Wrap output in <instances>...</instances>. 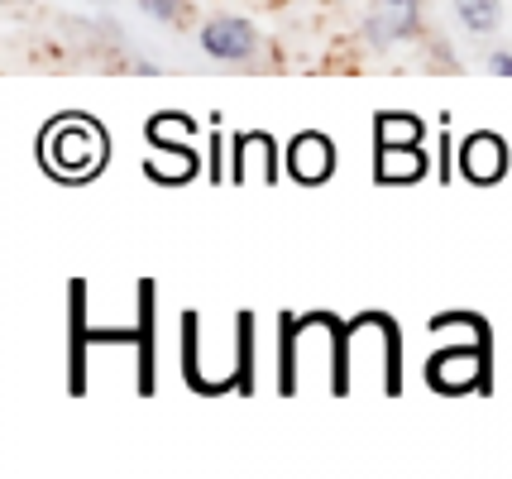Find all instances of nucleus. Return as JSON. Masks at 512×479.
<instances>
[{
	"label": "nucleus",
	"mask_w": 512,
	"mask_h": 479,
	"mask_svg": "<svg viewBox=\"0 0 512 479\" xmlns=\"http://www.w3.org/2000/svg\"><path fill=\"white\" fill-rule=\"evenodd\" d=\"M182 5H187V0H139V10H144V15H154V20H178L182 15Z\"/></svg>",
	"instance_id": "39448f33"
},
{
	"label": "nucleus",
	"mask_w": 512,
	"mask_h": 479,
	"mask_svg": "<svg viewBox=\"0 0 512 479\" xmlns=\"http://www.w3.org/2000/svg\"><path fill=\"white\" fill-rule=\"evenodd\" d=\"M489 149H493V139H474V144H469V173H474V178H493V173L503 168V154L489 159Z\"/></svg>",
	"instance_id": "20e7f679"
},
{
	"label": "nucleus",
	"mask_w": 512,
	"mask_h": 479,
	"mask_svg": "<svg viewBox=\"0 0 512 479\" xmlns=\"http://www.w3.org/2000/svg\"><path fill=\"white\" fill-rule=\"evenodd\" d=\"M417 24H422V5H417V0H374L364 34H369L374 48H393V44H402V39H412Z\"/></svg>",
	"instance_id": "f03ea898"
},
{
	"label": "nucleus",
	"mask_w": 512,
	"mask_h": 479,
	"mask_svg": "<svg viewBox=\"0 0 512 479\" xmlns=\"http://www.w3.org/2000/svg\"><path fill=\"white\" fill-rule=\"evenodd\" d=\"M201 48L216 63H249L259 53V29L249 20H240V15H216L201 29Z\"/></svg>",
	"instance_id": "f257e3e1"
},
{
	"label": "nucleus",
	"mask_w": 512,
	"mask_h": 479,
	"mask_svg": "<svg viewBox=\"0 0 512 479\" xmlns=\"http://www.w3.org/2000/svg\"><path fill=\"white\" fill-rule=\"evenodd\" d=\"M489 72H493V77H512V53H493Z\"/></svg>",
	"instance_id": "423d86ee"
},
{
	"label": "nucleus",
	"mask_w": 512,
	"mask_h": 479,
	"mask_svg": "<svg viewBox=\"0 0 512 479\" xmlns=\"http://www.w3.org/2000/svg\"><path fill=\"white\" fill-rule=\"evenodd\" d=\"M455 20L469 34H493L503 24V0H455Z\"/></svg>",
	"instance_id": "7ed1b4c3"
}]
</instances>
